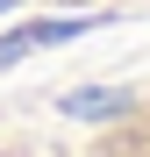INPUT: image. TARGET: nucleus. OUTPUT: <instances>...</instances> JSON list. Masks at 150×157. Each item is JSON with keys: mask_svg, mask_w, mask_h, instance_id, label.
Segmentation results:
<instances>
[{"mask_svg": "<svg viewBox=\"0 0 150 157\" xmlns=\"http://www.w3.org/2000/svg\"><path fill=\"white\" fill-rule=\"evenodd\" d=\"M0 7H14V0H0Z\"/></svg>", "mask_w": 150, "mask_h": 157, "instance_id": "f257e3e1", "label": "nucleus"}]
</instances>
